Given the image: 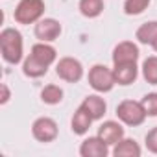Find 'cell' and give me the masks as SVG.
Here are the masks:
<instances>
[{"mask_svg":"<svg viewBox=\"0 0 157 157\" xmlns=\"http://www.w3.org/2000/svg\"><path fill=\"white\" fill-rule=\"evenodd\" d=\"M22 35L15 28H4L0 32V52L4 61L10 65H19L22 61Z\"/></svg>","mask_w":157,"mask_h":157,"instance_id":"obj_1","label":"cell"},{"mask_svg":"<svg viewBox=\"0 0 157 157\" xmlns=\"http://www.w3.org/2000/svg\"><path fill=\"white\" fill-rule=\"evenodd\" d=\"M117 117L122 124L126 126H140L144 120H146V111L142 107L140 102H135V100H124L117 105Z\"/></svg>","mask_w":157,"mask_h":157,"instance_id":"obj_2","label":"cell"},{"mask_svg":"<svg viewBox=\"0 0 157 157\" xmlns=\"http://www.w3.org/2000/svg\"><path fill=\"white\" fill-rule=\"evenodd\" d=\"M44 13L43 0H21L15 8V21L19 24H33L39 22Z\"/></svg>","mask_w":157,"mask_h":157,"instance_id":"obj_3","label":"cell"},{"mask_svg":"<svg viewBox=\"0 0 157 157\" xmlns=\"http://www.w3.org/2000/svg\"><path fill=\"white\" fill-rule=\"evenodd\" d=\"M89 85L96 93H109L117 85L113 70L107 68L105 65H94V67H91V70H89Z\"/></svg>","mask_w":157,"mask_h":157,"instance_id":"obj_4","label":"cell"},{"mask_svg":"<svg viewBox=\"0 0 157 157\" xmlns=\"http://www.w3.org/2000/svg\"><path fill=\"white\" fill-rule=\"evenodd\" d=\"M56 74L63 82L78 83L83 78V65L76 57H61L56 65Z\"/></svg>","mask_w":157,"mask_h":157,"instance_id":"obj_5","label":"cell"},{"mask_svg":"<svg viewBox=\"0 0 157 157\" xmlns=\"http://www.w3.org/2000/svg\"><path fill=\"white\" fill-rule=\"evenodd\" d=\"M32 133H33V137H35L39 142H52V140H56L59 129H57V124H56L54 118H50V117H41V118H37V120L33 122Z\"/></svg>","mask_w":157,"mask_h":157,"instance_id":"obj_6","label":"cell"},{"mask_svg":"<svg viewBox=\"0 0 157 157\" xmlns=\"http://www.w3.org/2000/svg\"><path fill=\"white\" fill-rule=\"evenodd\" d=\"M139 54V46L133 41H122L113 48V63H137Z\"/></svg>","mask_w":157,"mask_h":157,"instance_id":"obj_7","label":"cell"},{"mask_svg":"<svg viewBox=\"0 0 157 157\" xmlns=\"http://www.w3.org/2000/svg\"><path fill=\"white\" fill-rule=\"evenodd\" d=\"M61 35V24L56 19H41L35 24V37L43 43H52Z\"/></svg>","mask_w":157,"mask_h":157,"instance_id":"obj_8","label":"cell"},{"mask_svg":"<svg viewBox=\"0 0 157 157\" xmlns=\"http://www.w3.org/2000/svg\"><path fill=\"white\" fill-rule=\"evenodd\" d=\"M107 153H109V144L104 139H100L98 135L85 139L80 146L82 157H107Z\"/></svg>","mask_w":157,"mask_h":157,"instance_id":"obj_9","label":"cell"},{"mask_svg":"<svg viewBox=\"0 0 157 157\" xmlns=\"http://www.w3.org/2000/svg\"><path fill=\"white\" fill-rule=\"evenodd\" d=\"M98 137L104 139L109 146H115L118 140L124 139V128H122V124H118L115 120H105L98 128Z\"/></svg>","mask_w":157,"mask_h":157,"instance_id":"obj_10","label":"cell"},{"mask_svg":"<svg viewBox=\"0 0 157 157\" xmlns=\"http://www.w3.org/2000/svg\"><path fill=\"white\" fill-rule=\"evenodd\" d=\"M113 74L118 85H131L139 76V68H137V63H118L115 65Z\"/></svg>","mask_w":157,"mask_h":157,"instance_id":"obj_11","label":"cell"},{"mask_svg":"<svg viewBox=\"0 0 157 157\" xmlns=\"http://www.w3.org/2000/svg\"><path fill=\"white\" fill-rule=\"evenodd\" d=\"M82 107L93 117V120H100V118L105 115V111H107V104H105V100H104L102 96H98V94H91V96H87V98L82 102Z\"/></svg>","mask_w":157,"mask_h":157,"instance_id":"obj_12","label":"cell"},{"mask_svg":"<svg viewBox=\"0 0 157 157\" xmlns=\"http://www.w3.org/2000/svg\"><path fill=\"white\" fill-rule=\"evenodd\" d=\"M91 124H93V117H91L82 105H80V107L74 111L72 120H70V128H72V131H74L76 135H85V133L89 131Z\"/></svg>","mask_w":157,"mask_h":157,"instance_id":"obj_13","label":"cell"},{"mask_svg":"<svg viewBox=\"0 0 157 157\" xmlns=\"http://www.w3.org/2000/svg\"><path fill=\"white\" fill-rule=\"evenodd\" d=\"M142 150L135 139H122L113 146V155L115 157H140Z\"/></svg>","mask_w":157,"mask_h":157,"instance_id":"obj_14","label":"cell"},{"mask_svg":"<svg viewBox=\"0 0 157 157\" xmlns=\"http://www.w3.org/2000/svg\"><path fill=\"white\" fill-rule=\"evenodd\" d=\"M35 59H39L41 63H44V65H52L54 61H56V57H57V52H56V48L52 46V44H48V43H37V44H33L32 46V52H30Z\"/></svg>","mask_w":157,"mask_h":157,"instance_id":"obj_15","label":"cell"},{"mask_svg":"<svg viewBox=\"0 0 157 157\" xmlns=\"http://www.w3.org/2000/svg\"><path fill=\"white\" fill-rule=\"evenodd\" d=\"M137 41L142 43V44H153L155 39H157V21H150V22H144L137 28V33H135Z\"/></svg>","mask_w":157,"mask_h":157,"instance_id":"obj_16","label":"cell"},{"mask_svg":"<svg viewBox=\"0 0 157 157\" xmlns=\"http://www.w3.org/2000/svg\"><path fill=\"white\" fill-rule=\"evenodd\" d=\"M22 72L28 76V78H41V76H44L46 72H48V65H44V63H41L39 59H35L32 54L24 59V63H22Z\"/></svg>","mask_w":157,"mask_h":157,"instance_id":"obj_17","label":"cell"},{"mask_svg":"<svg viewBox=\"0 0 157 157\" xmlns=\"http://www.w3.org/2000/svg\"><path fill=\"white\" fill-rule=\"evenodd\" d=\"M80 13L87 19H96L104 11V0H80Z\"/></svg>","mask_w":157,"mask_h":157,"instance_id":"obj_18","label":"cell"},{"mask_svg":"<svg viewBox=\"0 0 157 157\" xmlns=\"http://www.w3.org/2000/svg\"><path fill=\"white\" fill-rule=\"evenodd\" d=\"M41 100H43L44 104H48V105H56V104H59V102L63 100V89H61L59 85L50 83V85H46V87L41 91Z\"/></svg>","mask_w":157,"mask_h":157,"instance_id":"obj_19","label":"cell"},{"mask_svg":"<svg viewBox=\"0 0 157 157\" xmlns=\"http://www.w3.org/2000/svg\"><path fill=\"white\" fill-rule=\"evenodd\" d=\"M142 76L150 85H157V56H150L142 63Z\"/></svg>","mask_w":157,"mask_h":157,"instance_id":"obj_20","label":"cell"},{"mask_svg":"<svg viewBox=\"0 0 157 157\" xmlns=\"http://www.w3.org/2000/svg\"><path fill=\"white\" fill-rule=\"evenodd\" d=\"M150 2H151V0H126V2H124V13L131 15V17L140 15V13H144L148 10Z\"/></svg>","mask_w":157,"mask_h":157,"instance_id":"obj_21","label":"cell"},{"mask_svg":"<svg viewBox=\"0 0 157 157\" xmlns=\"http://www.w3.org/2000/svg\"><path fill=\"white\" fill-rule=\"evenodd\" d=\"M140 104H142L148 117H157V93H148L140 100Z\"/></svg>","mask_w":157,"mask_h":157,"instance_id":"obj_22","label":"cell"},{"mask_svg":"<svg viewBox=\"0 0 157 157\" xmlns=\"http://www.w3.org/2000/svg\"><path fill=\"white\" fill-rule=\"evenodd\" d=\"M146 148L151 153H157V128H151L146 133Z\"/></svg>","mask_w":157,"mask_h":157,"instance_id":"obj_23","label":"cell"},{"mask_svg":"<svg viewBox=\"0 0 157 157\" xmlns=\"http://www.w3.org/2000/svg\"><path fill=\"white\" fill-rule=\"evenodd\" d=\"M0 89H2V98H0V104H6V102L10 100V89H8L6 83L0 85Z\"/></svg>","mask_w":157,"mask_h":157,"instance_id":"obj_24","label":"cell"},{"mask_svg":"<svg viewBox=\"0 0 157 157\" xmlns=\"http://www.w3.org/2000/svg\"><path fill=\"white\" fill-rule=\"evenodd\" d=\"M151 48H153V50H155V52H157V39H155V43H153V44H151Z\"/></svg>","mask_w":157,"mask_h":157,"instance_id":"obj_25","label":"cell"}]
</instances>
